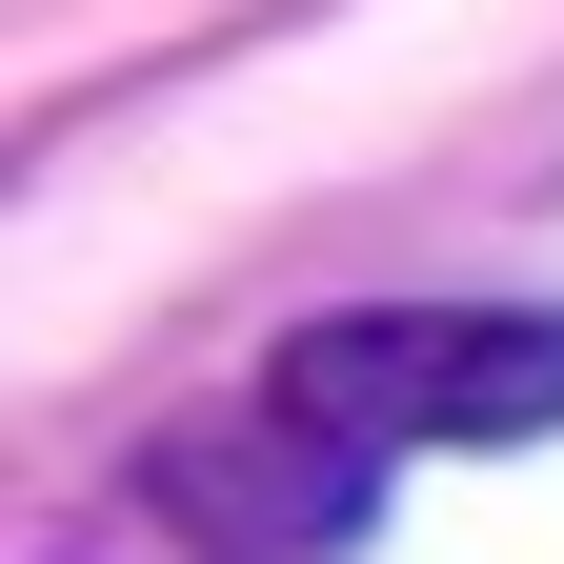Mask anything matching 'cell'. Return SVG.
<instances>
[{
	"label": "cell",
	"mask_w": 564,
	"mask_h": 564,
	"mask_svg": "<svg viewBox=\"0 0 564 564\" xmlns=\"http://www.w3.org/2000/svg\"><path fill=\"white\" fill-rule=\"evenodd\" d=\"M262 403L303 423V444H343V464L544 444L564 423V303H364V323H303Z\"/></svg>",
	"instance_id": "obj_1"
}]
</instances>
